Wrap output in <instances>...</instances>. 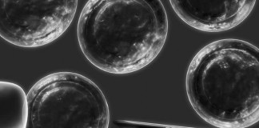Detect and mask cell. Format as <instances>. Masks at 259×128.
I'll use <instances>...</instances> for the list:
<instances>
[{
  "label": "cell",
  "instance_id": "4",
  "mask_svg": "<svg viewBox=\"0 0 259 128\" xmlns=\"http://www.w3.org/2000/svg\"><path fill=\"white\" fill-rule=\"evenodd\" d=\"M78 1L0 2V36L21 48L45 46L71 26Z\"/></svg>",
  "mask_w": 259,
  "mask_h": 128
},
{
  "label": "cell",
  "instance_id": "2",
  "mask_svg": "<svg viewBox=\"0 0 259 128\" xmlns=\"http://www.w3.org/2000/svg\"><path fill=\"white\" fill-rule=\"evenodd\" d=\"M195 112L219 128L259 122V49L238 38L210 42L193 58L186 78Z\"/></svg>",
  "mask_w": 259,
  "mask_h": 128
},
{
  "label": "cell",
  "instance_id": "1",
  "mask_svg": "<svg viewBox=\"0 0 259 128\" xmlns=\"http://www.w3.org/2000/svg\"><path fill=\"white\" fill-rule=\"evenodd\" d=\"M169 23L159 0L88 1L78 23V40L90 63L105 72L140 71L162 52Z\"/></svg>",
  "mask_w": 259,
  "mask_h": 128
},
{
  "label": "cell",
  "instance_id": "5",
  "mask_svg": "<svg viewBox=\"0 0 259 128\" xmlns=\"http://www.w3.org/2000/svg\"><path fill=\"white\" fill-rule=\"evenodd\" d=\"M255 0L226 2L170 1L172 8L183 22L206 32H222L239 25L253 11Z\"/></svg>",
  "mask_w": 259,
  "mask_h": 128
},
{
  "label": "cell",
  "instance_id": "3",
  "mask_svg": "<svg viewBox=\"0 0 259 128\" xmlns=\"http://www.w3.org/2000/svg\"><path fill=\"white\" fill-rule=\"evenodd\" d=\"M27 128H107L111 121L107 99L88 77L60 71L38 80L27 94Z\"/></svg>",
  "mask_w": 259,
  "mask_h": 128
},
{
  "label": "cell",
  "instance_id": "6",
  "mask_svg": "<svg viewBox=\"0 0 259 128\" xmlns=\"http://www.w3.org/2000/svg\"><path fill=\"white\" fill-rule=\"evenodd\" d=\"M0 127L27 128L29 107L27 95L14 82H0Z\"/></svg>",
  "mask_w": 259,
  "mask_h": 128
}]
</instances>
